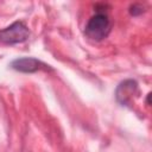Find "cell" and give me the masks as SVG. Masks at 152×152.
<instances>
[{"mask_svg":"<svg viewBox=\"0 0 152 152\" xmlns=\"http://www.w3.org/2000/svg\"><path fill=\"white\" fill-rule=\"evenodd\" d=\"M112 30V23L108 14L102 10H96L86 24L84 34L87 38L94 42H101L109 34Z\"/></svg>","mask_w":152,"mask_h":152,"instance_id":"1","label":"cell"},{"mask_svg":"<svg viewBox=\"0 0 152 152\" xmlns=\"http://www.w3.org/2000/svg\"><path fill=\"white\" fill-rule=\"evenodd\" d=\"M28 37L30 30L24 21H14L10 26L0 30V42L4 44H20L26 42Z\"/></svg>","mask_w":152,"mask_h":152,"instance_id":"2","label":"cell"},{"mask_svg":"<svg viewBox=\"0 0 152 152\" xmlns=\"http://www.w3.org/2000/svg\"><path fill=\"white\" fill-rule=\"evenodd\" d=\"M138 94V83L134 80H125L122 81L116 90H115V99L122 106H131L133 97Z\"/></svg>","mask_w":152,"mask_h":152,"instance_id":"3","label":"cell"},{"mask_svg":"<svg viewBox=\"0 0 152 152\" xmlns=\"http://www.w3.org/2000/svg\"><path fill=\"white\" fill-rule=\"evenodd\" d=\"M11 68L19 72L32 74L38 70H43V69L46 70V69H49V65L44 64L43 62H40L33 57H20V58L12 61Z\"/></svg>","mask_w":152,"mask_h":152,"instance_id":"4","label":"cell"},{"mask_svg":"<svg viewBox=\"0 0 152 152\" xmlns=\"http://www.w3.org/2000/svg\"><path fill=\"white\" fill-rule=\"evenodd\" d=\"M142 12H144V7L141 5H139V4H133L129 7V13L132 15H140Z\"/></svg>","mask_w":152,"mask_h":152,"instance_id":"5","label":"cell"},{"mask_svg":"<svg viewBox=\"0 0 152 152\" xmlns=\"http://www.w3.org/2000/svg\"><path fill=\"white\" fill-rule=\"evenodd\" d=\"M150 97H151V94L148 93V94H147V100H146V103H147L148 106H150Z\"/></svg>","mask_w":152,"mask_h":152,"instance_id":"6","label":"cell"}]
</instances>
